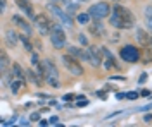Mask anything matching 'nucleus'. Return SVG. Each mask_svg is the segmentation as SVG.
Here are the masks:
<instances>
[{
    "instance_id": "obj_1",
    "label": "nucleus",
    "mask_w": 152,
    "mask_h": 127,
    "mask_svg": "<svg viewBox=\"0 0 152 127\" xmlns=\"http://www.w3.org/2000/svg\"><path fill=\"white\" fill-rule=\"evenodd\" d=\"M111 24L118 29H132L133 24H135V19L126 7L116 5L111 12Z\"/></svg>"
},
{
    "instance_id": "obj_2",
    "label": "nucleus",
    "mask_w": 152,
    "mask_h": 127,
    "mask_svg": "<svg viewBox=\"0 0 152 127\" xmlns=\"http://www.w3.org/2000/svg\"><path fill=\"white\" fill-rule=\"evenodd\" d=\"M43 70H45V79L52 88H59V70L50 60H43Z\"/></svg>"
},
{
    "instance_id": "obj_3",
    "label": "nucleus",
    "mask_w": 152,
    "mask_h": 127,
    "mask_svg": "<svg viewBox=\"0 0 152 127\" xmlns=\"http://www.w3.org/2000/svg\"><path fill=\"white\" fill-rule=\"evenodd\" d=\"M50 43L57 50H62L66 47V34H64V29L59 24H54V28L50 31Z\"/></svg>"
},
{
    "instance_id": "obj_4",
    "label": "nucleus",
    "mask_w": 152,
    "mask_h": 127,
    "mask_svg": "<svg viewBox=\"0 0 152 127\" xmlns=\"http://www.w3.org/2000/svg\"><path fill=\"white\" fill-rule=\"evenodd\" d=\"M111 12H113V9L109 7L107 2H97L95 5H92V7L88 9V14H90L94 19H104V17H107Z\"/></svg>"
},
{
    "instance_id": "obj_5",
    "label": "nucleus",
    "mask_w": 152,
    "mask_h": 127,
    "mask_svg": "<svg viewBox=\"0 0 152 127\" xmlns=\"http://www.w3.org/2000/svg\"><path fill=\"white\" fill-rule=\"evenodd\" d=\"M62 62H64V65H66V69L73 74V76H81L83 74V67H81V64H80V60L75 59L73 55H64L62 57Z\"/></svg>"
},
{
    "instance_id": "obj_6",
    "label": "nucleus",
    "mask_w": 152,
    "mask_h": 127,
    "mask_svg": "<svg viewBox=\"0 0 152 127\" xmlns=\"http://www.w3.org/2000/svg\"><path fill=\"white\" fill-rule=\"evenodd\" d=\"M119 55H121V59L124 62H132V64L140 59V52L137 50V47H133V45H124L123 48L119 50Z\"/></svg>"
},
{
    "instance_id": "obj_7",
    "label": "nucleus",
    "mask_w": 152,
    "mask_h": 127,
    "mask_svg": "<svg viewBox=\"0 0 152 127\" xmlns=\"http://www.w3.org/2000/svg\"><path fill=\"white\" fill-rule=\"evenodd\" d=\"M35 22H37V28H38V31H40V34H50V31H52V28H54V22L48 19L45 14L37 16Z\"/></svg>"
},
{
    "instance_id": "obj_8",
    "label": "nucleus",
    "mask_w": 152,
    "mask_h": 127,
    "mask_svg": "<svg viewBox=\"0 0 152 127\" xmlns=\"http://www.w3.org/2000/svg\"><path fill=\"white\" fill-rule=\"evenodd\" d=\"M86 55H88V62H90L94 67H99V65H100L102 57H100V52H99V48H95V47H88V50H86Z\"/></svg>"
},
{
    "instance_id": "obj_9",
    "label": "nucleus",
    "mask_w": 152,
    "mask_h": 127,
    "mask_svg": "<svg viewBox=\"0 0 152 127\" xmlns=\"http://www.w3.org/2000/svg\"><path fill=\"white\" fill-rule=\"evenodd\" d=\"M88 29H90V33L94 34L95 38H104L105 36V28H104V24L100 22V19H95V22H92L88 26Z\"/></svg>"
},
{
    "instance_id": "obj_10",
    "label": "nucleus",
    "mask_w": 152,
    "mask_h": 127,
    "mask_svg": "<svg viewBox=\"0 0 152 127\" xmlns=\"http://www.w3.org/2000/svg\"><path fill=\"white\" fill-rule=\"evenodd\" d=\"M16 4L19 5V9H21V10H24V12H26V16H28V17L37 19L35 10H33V5H31V2H29V0H16Z\"/></svg>"
},
{
    "instance_id": "obj_11",
    "label": "nucleus",
    "mask_w": 152,
    "mask_h": 127,
    "mask_svg": "<svg viewBox=\"0 0 152 127\" xmlns=\"http://www.w3.org/2000/svg\"><path fill=\"white\" fill-rule=\"evenodd\" d=\"M12 22H14L18 28H21V29H23L24 33H26V34H28V36L31 34V26L28 24V21L23 19L21 16H12Z\"/></svg>"
},
{
    "instance_id": "obj_12",
    "label": "nucleus",
    "mask_w": 152,
    "mask_h": 127,
    "mask_svg": "<svg viewBox=\"0 0 152 127\" xmlns=\"http://www.w3.org/2000/svg\"><path fill=\"white\" fill-rule=\"evenodd\" d=\"M135 38H137V41H138L142 47H149V45H151V41H152V38L143 29H137V33H135Z\"/></svg>"
},
{
    "instance_id": "obj_13",
    "label": "nucleus",
    "mask_w": 152,
    "mask_h": 127,
    "mask_svg": "<svg viewBox=\"0 0 152 127\" xmlns=\"http://www.w3.org/2000/svg\"><path fill=\"white\" fill-rule=\"evenodd\" d=\"M67 53H69V55H73V57H75V59H78V60H88L86 50L76 48V47H67Z\"/></svg>"
},
{
    "instance_id": "obj_14",
    "label": "nucleus",
    "mask_w": 152,
    "mask_h": 127,
    "mask_svg": "<svg viewBox=\"0 0 152 127\" xmlns=\"http://www.w3.org/2000/svg\"><path fill=\"white\" fill-rule=\"evenodd\" d=\"M19 39H21V38L16 34V31H14V29H7V31H5V43H7L9 47H16Z\"/></svg>"
},
{
    "instance_id": "obj_15",
    "label": "nucleus",
    "mask_w": 152,
    "mask_h": 127,
    "mask_svg": "<svg viewBox=\"0 0 152 127\" xmlns=\"http://www.w3.org/2000/svg\"><path fill=\"white\" fill-rule=\"evenodd\" d=\"M12 77L26 79V70H23V67L19 64H12Z\"/></svg>"
},
{
    "instance_id": "obj_16",
    "label": "nucleus",
    "mask_w": 152,
    "mask_h": 127,
    "mask_svg": "<svg viewBox=\"0 0 152 127\" xmlns=\"http://www.w3.org/2000/svg\"><path fill=\"white\" fill-rule=\"evenodd\" d=\"M24 86V79H12V83H10V89H12V93L14 95H18L19 93V89Z\"/></svg>"
},
{
    "instance_id": "obj_17",
    "label": "nucleus",
    "mask_w": 152,
    "mask_h": 127,
    "mask_svg": "<svg viewBox=\"0 0 152 127\" xmlns=\"http://www.w3.org/2000/svg\"><path fill=\"white\" fill-rule=\"evenodd\" d=\"M47 9L50 10V14H54V16H56V17H59V19H62V16L66 14V12H62V10L59 9V7H57V4H54V2H52V4H48Z\"/></svg>"
},
{
    "instance_id": "obj_18",
    "label": "nucleus",
    "mask_w": 152,
    "mask_h": 127,
    "mask_svg": "<svg viewBox=\"0 0 152 127\" xmlns=\"http://www.w3.org/2000/svg\"><path fill=\"white\" fill-rule=\"evenodd\" d=\"M7 67H9V57H7L5 52H2L0 53V70H2V74H5Z\"/></svg>"
},
{
    "instance_id": "obj_19",
    "label": "nucleus",
    "mask_w": 152,
    "mask_h": 127,
    "mask_svg": "<svg viewBox=\"0 0 152 127\" xmlns=\"http://www.w3.org/2000/svg\"><path fill=\"white\" fill-rule=\"evenodd\" d=\"M26 77H28L33 84H42V77H40V76H37L31 69H26Z\"/></svg>"
},
{
    "instance_id": "obj_20",
    "label": "nucleus",
    "mask_w": 152,
    "mask_h": 127,
    "mask_svg": "<svg viewBox=\"0 0 152 127\" xmlns=\"http://www.w3.org/2000/svg\"><path fill=\"white\" fill-rule=\"evenodd\" d=\"M143 16H145V22H147L149 29L152 31V7H151V5H147V7H145V12H143Z\"/></svg>"
},
{
    "instance_id": "obj_21",
    "label": "nucleus",
    "mask_w": 152,
    "mask_h": 127,
    "mask_svg": "<svg viewBox=\"0 0 152 127\" xmlns=\"http://www.w3.org/2000/svg\"><path fill=\"white\" fill-rule=\"evenodd\" d=\"M90 17H92V16L86 12V14H78V17H76V19H78L80 24H88V22H90Z\"/></svg>"
},
{
    "instance_id": "obj_22",
    "label": "nucleus",
    "mask_w": 152,
    "mask_h": 127,
    "mask_svg": "<svg viewBox=\"0 0 152 127\" xmlns=\"http://www.w3.org/2000/svg\"><path fill=\"white\" fill-rule=\"evenodd\" d=\"M62 22H64V26H67V28H71V26H73V19H71V16H69V14H64V16H62Z\"/></svg>"
},
{
    "instance_id": "obj_23",
    "label": "nucleus",
    "mask_w": 152,
    "mask_h": 127,
    "mask_svg": "<svg viewBox=\"0 0 152 127\" xmlns=\"http://www.w3.org/2000/svg\"><path fill=\"white\" fill-rule=\"evenodd\" d=\"M19 38H21V41H23L24 48L28 50V52H33V48H31V45H29V38H26V34H23V36H19Z\"/></svg>"
},
{
    "instance_id": "obj_24",
    "label": "nucleus",
    "mask_w": 152,
    "mask_h": 127,
    "mask_svg": "<svg viewBox=\"0 0 152 127\" xmlns=\"http://www.w3.org/2000/svg\"><path fill=\"white\" fill-rule=\"evenodd\" d=\"M105 69H107V70H111V69H116V62H114L113 57H107V60H105Z\"/></svg>"
},
{
    "instance_id": "obj_25",
    "label": "nucleus",
    "mask_w": 152,
    "mask_h": 127,
    "mask_svg": "<svg viewBox=\"0 0 152 127\" xmlns=\"http://www.w3.org/2000/svg\"><path fill=\"white\" fill-rule=\"evenodd\" d=\"M76 10H78V5H76V4H67V14H69V16H73V14H76Z\"/></svg>"
},
{
    "instance_id": "obj_26",
    "label": "nucleus",
    "mask_w": 152,
    "mask_h": 127,
    "mask_svg": "<svg viewBox=\"0 0 152 127\" xmlns=\"http://www.w3.org/2000/svg\"><path fill=\"white\" fill-rule=\"evenodd\" d=\"M78 41H80V45H83V47L88 45V39H86L85 34H80V36H78Z\"/></svg>"
},
{
    "instance_id": "obj_27",
    "label": "nucleus",
    "mask_w": 152,
    "mask_h": 127,
    "mask_svg": "<svg viewBox=\"0 0 152 127\" xmlns=\"http://www.w3.org/2000/svg\"><path fill=\"white\" fill-rule=\"evenodd\" d=\"M86 105H88V100L86 98H80V101H78L76 107H86Z\"/></svg>"
},
{
    "instance_id": "obj_28",
    "label": "nucleus",
    "mask_w": 152,
    "mask_h": 127,
    "mask_svg": "<svg viewBox=\"0 0 152 127\" xmlns=\"http://www.w3.org/2000/svg\"><path fill=\"white\" fill-rule=\"evenodd\" d=\"M38 118H40V112H35V113L29 115V120H33V122H37Z\"/></svg>"
},
{
    "instance_id": "obj_29",
    "label": "nucleus",
    "mask_w": 152,
    "mask_h": 127,
    "mask_svg": "<svg viewBox=\"0 0 152 127\" xmlns=\"http://www.w3.org/2000/svg\"><path fill=\"white\" fill-rule=\"evenodd\" d=\"M126 98H130V100H135V98H138V93H135V91H130V93L126 95Z\"/></svg>"
},
{
    "instance_id": "obj_30",
    "label": "nucleus",
    "mask_w": 152,
    "mask_h": 127,
    "mask_svg": "<svg viewBox=\"0 0 152 127\" xmlns=\"http://www.w3.org/2000/svg\"><path fill=\"white\" fill-rule=\"evenodd\" d=\"M143 120H145L147 124H149V122H152V113H147V115L143 117Z\"/></svg>"
},
{
    "instance_id": "obj_31",
    "label": "nucleus",
    "mask_w": 152,
    "mask_h": 127,
    "mask_svg": "<svg viewBox=\"0 0 152 127\" xmlns=\"http://www.w3.org/2000/svg\"><path fill=\"white\" fill-rule=\"evenodd\" d=\"M57 120H59L57 117H50L48 118V124H57Z\"/></svg>"
},
{
    "instance_id": "obj_32",
    "label": "nucleus",
    "mask_w": 152,
    "mask_h": 127,
    "mask_svg": "<svg viewBox=\"0 0 152 127\" xmlns=\"http://www.w3.org/2000/svg\"><path fill=\"white\" fill-rule=\"evenodd\" d=\"M0 10H2V12L5 10V0H0Z\"/></svg>"
},
{
    "instance_id": "obj_33",
    "label": "nucleus",
    "mask_w": 152,
    "mask_h": 127,
    "mask_svg": "<svg viewBox=\"0 0 152 127\" xmlns=\"http://www.w3.org/2000/svg\"><path fill=\"white\" fill-rule=\"evenodd\" d=\"M145 81H147V74H142L140 76V83H145Z\"/></svg>"
},
{
    "instance_id": "obj_34",
    "label": "nucleus",
    "mask_w": 152,
    "mask_h": 127,
    "mask_svg": "<svg viewBox=\"0 0 152 127\" xmlns=\"http://www.w3.org/2000/svg\"><path fill=\"white\" fill-rule=\"evenodd\" d=\"M116 96H118V100H121V98H126V95H124V93H118Z\"/></svg>"
},
{
    "instance_id": "obj_35",
    "label": "nucleus",
    "mask_w": 152,
    "mask_h": 127,
    "mask_svg": "<svg viewBox=\"0 0 152 127\" xmlns=\"http://www.w3.org/2000/svg\"><path fill=\"white\" fill-rule=\"evenodd\" d=\"M149 95H151V91H149V89H145V91H142V96H149Z\"/></svg>"
},
{
    "instance_id": "obj_36",
    "label": "nucleus",
    "mask_w": 152,
    "mask_h": 127,
    "mask_svg": "<svg viewBox=\"0 0 152 127\" xmlns=\"http://www.w3.org/2000/svg\"><path fill=\"white\" fill-rule=\"evenodd\" d=\"M73 98H75L73 95H66V96H64V100H66V101H69V100H73Z\"/></svg>"
},
{
    "instance_id": "obj_37",
    "label": "nucleus",
    "mask_w": 152,
    "mask_h": 127,
    "mask_svg": "<svg viewBox=\"0 0 152 127\" xmlns=\"http://www.w3.org/2000/svg\"><path fill=\"white\" fill-rule=\"evenodd\" d=\"M62 2H66V4H71V0H62Z\"/></svg>"
},
{
    "instance_id": "obj_38",
    "label": "nucleus",
    "mask_w": 152,
    "mask_h": 127,
    "mask_svg": "<svg viewBox=\"0 0 152 127\" xmlns=\"http://www.w3.org/2000/svg\"><path fill=\"white\" fill-rule=\"evenodd\" d=\"M50 2H54V4H57V2H61V0H50Z\"/></svg>"
},
{
    "instance_id": "obj_39",
    "label": "nucleus",
    "mask_w": 152,
    "mask_h": 127,
    "mask_svg": "<svg viewBox=\"0 0 152 127\" xmlns=\"http://www.w3.org/2000/svg\"><path fill=\"white\" fill-rule=\"evenodd\" d=\"M80 2H88V0H80Z\"/></svg>"
},
{
    "instance_id": "obj_40",
    "label": "nucleus",
    "mask_w": 152,
    "mask_h": 127,
    "mask_svg": "<svg viewBox=\"0 0 152 127\" xmlns=\"http://www.w3.org/2000/svg\"><path fill=\"white\" fill-rule=\"evenodd\" d=\"M151 47H152V41H151Z\"/></svg>"
}]
</instances>
